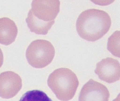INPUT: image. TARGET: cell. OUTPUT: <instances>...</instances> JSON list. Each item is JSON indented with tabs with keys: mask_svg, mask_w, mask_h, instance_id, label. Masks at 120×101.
<instances>
[{
	"mask_svg": "<svg viewBox=\"0 0 120 101\" xmlns=\"http://www.w3.org/2000/svg\"><path fill=\"white\" fill-rule=\"evenodd\" d=\"M111 19L105 11L90 9L83 11L76 22L80 37L89 41H95L104 37L111 26Z\"/></svg>",
	"mask_w": 120,
	"mask_h": 101,
	"instance_id": "1",
	"label": "cell"
},
{
	"mask_svg": "<svg viewBox=\"0 0 120 101\" xmlns=\"http://www.w3.org/2000/svg\"><path fill=\"white\" fill-rule=\"evenodd\" d=\"M59 0H33L26 19L31 32L46 35L55 23L60 11Z\"/></svg>",
	"mask_w": 120,
	"mask_h": 101,
	"instance_id": "2",
	"label": "cell"
},
{
	"mask_svg": "<svg viewBox=\"0 0 120 101\" xmlns=\"http://www.w3.org/2000/svg\"><path fill=\"white\" fill-rule=\"evenodd\" d=\"M47 83L58 99L68 101L75 95L79 82L76 75L70 69L60 68L49 75Z\"/></svg>",
	"mask_w": 120,
	"mask_h": 101,
	"instance_id": "3",
	"label": "cell"
},
{
	"mask_svg": "<svg viewBox=\"0 0 120 101\" xmlns=\"http://www.w3.org/2000/svg\"><path fill=\"white\" fill-rule=\"evenodd\" d=\"M53 45L45 40H37L28 46L26 57L28 64L33 67L43 68L49 65L55 55Z\"/></svg>",
	"mask_w": 120,
	"mask_h": 101,
	"instance_id": "4",
	"label": "cell"
},
{
	"mask_svg": "<svg viewBox=\"0 0 120 101\" xmlns=\"http://www.w3.org/2000/svg\"><path fill=\"white\" fill-rule=\"evenodd\" d=\"M22 80L20 76L12 71H5L0 74V97L10 99L16 96L21 90Z\"/></svg>",
	"mask_w": 120,
	"mask_h": 101,
	"instance_id": "5",
	"label": "cell"
},
{
	"mask_svg": "<svg viewBox=\"0 0 120 101\" xmlns=\"http://www.w3.org/2000/svg\"><path fill=\"white\" fill-rule=\"evenodd\" d=\"M110 93L104 85L90 79L82 87L78 101H109Z\"/></svg>",
	"mask_w": 120,
	"mask_h": 101,
	"instance_id": "6",
	"label": "cell"
},
{
	"mask_svg": "<svg viewBox=\"0 0 120 101\" xmlns=\"http://www.w3.org/2000/svg\"><path fill=\"white\" fill-rule=\"evenodd\" d=\"M94 72L100 80L113 83L120 80V63L112 58L103 59L97 63Z\"/></svg>",
	"mask_w": 120,
	"mask_h": 101,
	"instance_id": "7",
	"label": "cell"
},
{
	"mask_svg": "<svg viewBox=\"0 0 120 101\" xmlns=\"http://www.w3.org/2000/svg\"><path fill=\"white\" fill-rule=\"evenodd\" d=\"M18 28L15 22L10 19H0V44L9 45L14 42L18 34Z\"/></svg>",
	"mask_w": 120,
	"mask_h": 101,
	"instance_id": "8",
	"label": "cell"
},
{
	"mask_svg": "<svg viewBox=\"0 0 120 101\" xmlns=\"http://www.w3.org/2000/svg\"><path fill=\"white\" fill-rule=\"evenodd\" d=\"M19 101H52L43 91L33 90L26 92Z\"/></svg>",
	"mask_w": 120,
	"mask_h": 101,
	"instance_id": "9",
	"label": "cell"
},
{
	"mask_svg": "<svg viewBox=\"0 0 120 101\" xmlns=\"http://www.w3.org/2000/svg\"><path fill=\"white\" fill-rule=\"evenodd\" d=\"M120 32L119 31H116L112 34L111 37L109 38L108 43V49L115 56L119 57V54L117 53V51L119 53V51L117 49H119V40H120Z\"/></svg>",
	"mask_w": 120,
	"mask_h": 101,
	"instance_id": "10",
	"label": "cell"
},
{
	"mask_svg": "<svg viewBox=\"0 0 120 101\" xmlns=\"http://www.w3.org/2000/svg\"><path fill=\"white\" fill-rule=\"evenodd\" d=\"M4 62V56L1 49L0 48V68L2 66Z\"/></svg>",
	"mask_w": 120,
	"mask_h": 101,
	"instance_id": "11",
	"label": "cell"
}]
</instances>
